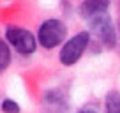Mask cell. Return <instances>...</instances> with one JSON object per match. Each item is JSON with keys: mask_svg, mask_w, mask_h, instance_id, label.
I'll return each instance as SVG.
<instances>
[{"mask_svg": "<svg viewBox=\"0 0 120 113\" xmlns=\"http://www.w3.org/2000/svg\"><path fill=\"white\" fill-rule=\"evenodd\" d=\"M67 35V26L60 19H46L39 28V44L46 49H53Z\"/></svg>", "mask_w": 120, "mask_h": 113, "instance_id": "1", "label": "cell"}, {"mask_svg": "<svg viewBox=\"0 0 120 113\" xmlns=\"http://www.w3.org/2000/svg\"><path fill=\"white\" fill-rule=\"evenodd\" d=\"M5 39L21 55H30L37 48V41H35L34 34L25 28H19V26H9L5 30Z\"/></svg>", "mask_w": 120, "mask_h": 113, "instance_id": "2", "label": "cell"}, {"mask_svg": "<svg viewBox=\"0 0 120 113\" xmlns=\"http://www.w3.org/2000/svg\"><path fill=\"white\" fill-rule=\"evenodd\" d=\"M90 41V34L88 32H79L76 34L72 39H69L67 42L64 44L62 51H60V62L64 65H72L81 58L83 51L86 49Z\"/></svg>", "mask_w": 120, "mask_h": 113, "instance_id": "3", "label": "cell"}, {"mask_svg": "<svg viewBox=\"0 0 120 113\" xmlns=\"http://www.w3.org/2000/svg\"><path fill=\"white\" fill-rule=\"evenodd\" d=\"M90 26H92L94 34L99 37V41H101L106 48H115L116 32H115V26H113V23H111V18H109L106 12L90 19Z\"/></svg>", "mask_w": 120, "mask_h": 113, "instance_id": "4", "label": "cell"}, {"mask_svg": "<svg viewBox=\"0 0 120 113\" xmlns=\"http://www.w3.org/2000/svg\"><path fill=\"white\" fill-rule=\"evenodd\" d=\"M109 7V0H85L79 5V16L85 19H92L99 14H104Z\"/></svg>", "mask_w": 120, "mask_h": 113, "instance_id": "5", "label": "cell"}, {"mask_svg": "<svg viewBox=\"0 0 120 113\" xmlns=\"http://www.w3.org/2000/svg\"><path fill=\"white\" fill-rule=\"evenodd\" d=\"M106 113H120V95H118V92H109L106 95Z\"/></svg>", "mask_w": 120, "mask_h": 113, "instance_id": "6", "label": "cell"}, {"mask_svg": "<svg viewBox=\"0 0 120 113\" xmlns=\"http://www.w3.org/2000/svg\"><path fill=\"white\" fill-rule=\"evenodd\" d=\"M11 64V51L5 41L0 39V72H4L7 69V65Z\"/></svg>", "mask_w": 120, "mask_h": 113, "instance_id": "7", "label": "cell"}, {"mask_svg": "<svg viewBox=\"0 0 120 113\" xmlns=\"http://www.w3.org/2000/svg\"><path fill=\"white\" fill-rule=\"evenodd\" d=\"M2 111L4 113H19V106H18V102L11 101V99H5L2 102Z\"/></svg>", "mask_w": 120, "mask_h": 113, "instance_id": "8", "label": "cell"}, {"mask_svg": "<svg viewBox=\"0 0 120 113\" xmlns=\"http://www.w3.org/2000/svg\"><path fill=\"white\" fill-rule=\"evenodd\" d=\"M78 113H95V111H90V109H83V111H78Z\"/></svg>", "mask_w": 120, "mask_h": 113, "instance_id": "9", "label": "cell"}]
</instances>
